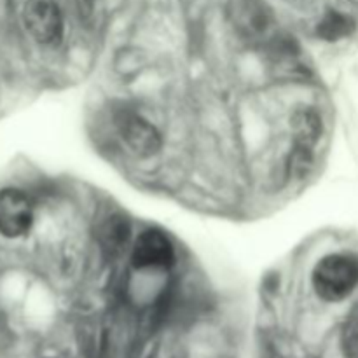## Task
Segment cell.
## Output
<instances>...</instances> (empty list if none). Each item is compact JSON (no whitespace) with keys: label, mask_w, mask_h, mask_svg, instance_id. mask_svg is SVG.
<instances>
[{"label":"cell","mask_w":358,"mask_h":358,"mask_svg":"<svg viewBox=\"0 0 358 358\" xmlns=\"http://www.w3.org/2000/svg\"><path fill=\"white\" fill-rule=\"evenodd\" d=\"M311 283L320 299L339 303L358 287V255L329 254L317 262Z\"/></svg>","instance_id":"obj_1"},{"label":"cell","mask_w":358,"mask_h":358,"mask_svg":"<svg viewBox=\"0 0 358 358\" xmlns=\"http://www.w3.org/2000/svg\"><path fill=\"white\" fill-rule=\"evenodd\" d=\"M23 21L28 34L44 45H55L63 37V14L55 0H27Z\"/></svg>","instance_id":"obj_2"},{"label":"cell","mask_w":358,"mask_h":358,"mask_svg":"<svg viewBox=\"0 0 358 358\" xmlns=\"http://www.w3.org/2000/svg\"><path fill=\"white\" fill-rule=\"evenodd\" d=\"M115 126L122 142L135 156L149 157L159 152L161 135L147 119L131 110H121L115 115Z\"/></svg>","instance_id":"obj_3"},{"label":"cell","mask_w":358,"mask_h":358,"mask_svg":"<svg viewBox=\"0 0 358 358\" xmlns=\"http://www.w3.org/2000/svg\"><path fill=\"white\" fill-rule=\"evenodd\" d=\"M175 248L170 238L159 229L138 234L131 250V262L138 269H166L173 264Z\"/></svg>","instance_id":"obj_4"},{"label":"cell","mask_w":358,"mask_h":358,"mask_svg":"<svg viewBox=\"0 0 358 358\" xmlns=\"http://www.w3.org/2000/svg\"><path fill=\"white\" fill-rule=\"evenodd\" d=\"M34 224V206L28 196L17 189L0 191V233L7 238H20Z\"/></svg>","instance_id":"obj_5"},{"label":"cell","mask_w":358,"mask_h":358,"mask_svg":"<svg viewBox=\"0 0 358 358\" xmlns=\"http://www.w3.org/2000/svg\"><path fill=\"white\" fill-rule=\"evenodd\" d=\"M294 142L299 149L313 150L322 136V117L315 108L301 107L290 117Z\"/></svg>","instance_id":"obj_6"},{"label":"cell","mask_w":358,"mask_h":358,"mask_svg":"<svg viewBox=\"0 0 358 358\" xmlns=\"http://www.w3.org/2000/svg\"><path fill=\"white\" fill-rule=\"evenodd\" d=\"M355 21L350 16L338 13V10H331V13L325 14L324 20L318 23V35H320L324 41L338 42L350 37V35L355 31Z\"/></svg>","instance_id":"obj_7"},{"label":"cell","mask_w":358,"mask_h":358,"mask_svg":"<svg viewBox=\"0 0 358 358\" xmlns=\"http://www.w3.org/2000/svg\"><path fill=\"white\" fill-rule=\"evenodd\" d=\"M341 350L345 358H358V318L350 320L343 329Z\"/></svg>","instance_id":"obj_8"},{"label":"cell","mask_w":358,"mask_h":358,"mask_svg":"<svg viewBox=\"0 0 358 358\" xmlns=\"http://www.w3.org/2000/svg\"><path fill=\"white\" fill-rule=\"evenodd\" d=\"M128 226H126L124 220L121 219H114L110 220V224H108L107 231H105V238L108 240V243L112 245V247H119V245L126 243V240H128Z\"/></svg>","instance_id":"obj_9"}]
</instances>
